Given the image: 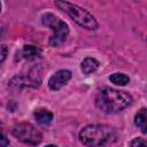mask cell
I'll use <instances>...</instances> for the list:
<instances>
[{
	"label": "cell",
	"instance_id": "cell-1",
	"mask_svg": "<svg viewBox=\"0 0 147 147\" xmlns=\"http://www.w3.org/2000/svg\"><path fill=\"white\" fill-rule=\"evenodd\" d=\"M131 94L123 91H117L110 87L101 88L94 99L95 107L106 114H115L122 111L132 103Z\"/></svg>",
	"mask_w": 147,
	"mask_h": 147
},
{
	"label": "cell",
	"instance_id": "cell-2",
	"mask_svg": "<svg viewBox=\"0 0 147 147\" xmlns=\"http://www.w3.org/2000/svg\"><path fill=\"white\" fill-rule=\"evenodd\" d=\"M115 138V129L106 124L86 125L79 132V140L86 147H103L113 142Z\"/></svg>",
	"mask_w": 147,
	"mask_h": 147
},
{
	"label": "cell",
	"instance_id": "cell-3",
	"mask_svg": "<svg viewBox=\"0 0 147 147\" xmlns=\"http://www.w3.org/2000/svg\"><path fill=\"white\" fill-rule=\"evenodd\" d=\"M54 3L59 9L64 11L79 26L86 30H96L99 28V23L95 20V17L90 11L82 8L80 6L64 0H57Z\"/></svg>",
	"mask_w": 147,
	"mask_h": 147
},
{
	"label": "cell",
	"instance_id": "cell-4",
	"mask_svg": "<svg viewBox=\"0 0 147 147\" xmlns=\"http://www.w3.org/2000/svg\"><path fill=\"white\" fill-rule=\"evenodd\" d=\"M41 23L52 30L49 37V45L52 47H59L67 40L69 36V26L63 20L53 13H46L41 16Z\"/></svg>",
	"mask_w": 147,
	"mask_h": 147
},
{
	"label": "cell",
	"instance_id": "cell-5",
	"mask_svg": "<svg viewBox=\"0 0 147 147\" xmlns=\"http://www.w3.org/2000/svg\"><path fill=\"white\" fill-rule=\"evenodd\" d=\"M13 136L21 142L29 146H37L42 141L41 132L28 122H21L13 126Z\"/></svg>",
	"mask_w": 147,
	"mask_h": 147
},
{
	"label": "cell",
	"instance_id": "cell-6",
	"mask_svg": "<svg viewBox=\"0 0 147 147\" xmlns=\"http://www.w3.org/2000/svg\"><path fill=\"white\" fill-rule=\"evenodd\" d=\"M41 83V77L39 74L38 68H33L31 69L28 74L25 75H16L14 76L10 80L8 86L10 88H15V90H22V88H38L40 86Z\"/></svg>",
	"mask_w": 147,
	"mask_h": 147
},
{
	"label": "cell",
	"instance_id": "cell-7",
	"mask_svg": "<svg viewBox=\"0 0 147 147\" xmlns=\"http://www.w3.org/2000/svg\"><path fill=\"white\" fill-rule=\"evenodd\" d=\"M71 77H72V74H71L70 70L60 69V70H57L55 74H53L49 77V79H48V87L52 91H59L64 85H67V83L71 79Z\"/></svg>",
	"mask_w": 147,
	"mask_h": 147
},
{
	"label": "cell",
	"instance_id": "cell-8",
	"mask_svg": "<svg viewBox=\"0 0 147 147\" xmlns=\"http://www.w3.org/2000/svg\"><path fill=\"white\" fill-rule=\"evenodd\" d=\"M41 56V49L34 45H24L23 48H21L15 56V60H33Z\"/></svg>",
	"mask_w": 147,
	"mask_h": 147
},
{
	"label": "cell",
	"instance_id": "cell-9",
	"mask_svg": "<svg viewBox=\"0 0 147 147\" xmlns=\"http://www.w3.org/2000/svg\"><path fill=\"white\" fill-rule=\"evenodd\" d=\"M33 117L39 125H48L53 121V113L46 108H38L33 113Z\"/></svg>",
	"mask_w": 147,
	"mask_h": 147
},
{
	"label": "cell",
	"instance_id": "cell-10",
	"mask_svg": "<svg viewBox=\"0 0 147 147\" xmlns=\"http://www.w3.org/2000/svg\"><path fill=\"white\" fill-rule=\"evenodd\" d=\"M134 124L144 134H147V108H141L136 113Z\"/></svg>",
	"mask_w": 147,
	"mask_h": 147
},
{
	"label": "cell",
	"instance_id": "cell-11",
	"mask_svg": "<svg viewBox=\"0 0 147 147\" xmlns=\"http://www.w3.org/2000/svg\"><path fill=\"white\" fill-rule=\"evenodd\" d=\"M100 67V62L94 57H85L80 63V70L85 75H90L95 72Z\"/></svg>",
	"mask_w": 147,
	"mask_h": 147
},
{
	"label": "cell",
	"instance_id": "cell-12",
	"mask_svg": "<svg viewBox=\"0 0 147 147\" xmlns=\"http://www.w3.org/2000/svg\"><path fill=\"white\" fill-rule=\"evenodd\" d=\"M109 80L117 86H125L130 82V78L123 72H114L109 76Z\"/></svg>",
	"mask_w": 147,
	"mask_h": 147
},
{
	"label": "cell",
	"instance_id": "cell-13",
	"mask_svg": "<svg viewBox=\"0 0 147 147\" xmlns=\"http://www.w3.org/2000/svg\"><path fill=\"white\" fill-rule=\"evenodd\" d=\"M130 147H147V140L140 137H137L130 141Z\"/></svg>",
	"mask_w": 147,
	"mask_h": 147
},
{
	"label": "cell",
	"instance_id": "cell-14",
	"mask_svg": "<svg viewBox=\"0 0 147 147\" xmlns=\"http://www.w3.org/2000/svg\"><path fill=\"white\" fill-rule=\"evenodd\" d=\"M8 145H9V140L7 139L6 134L2 132L1 133V147H7Z\"/></svg>",
	"mask_w": 147,
	"mask_h": 147
},
{
	"label": "cell",
	"instance_id": "cell-15",
	"mask_svg": "<svg viewBox=\"0 0 147 147\" xmlns=\"http://www.w3.org/2000/svg\"><path fill=\"white\" fill-rule=\"evenodd\" d=\"M6 56H7V47L6 45H1V62L5 61Z\"/></svg>",
	"mask_w": 147,
	"mask_h": 147
},
{
	"label": "cell",
	"instance_id": "cell-16",
	"mask_svg": "<svg viewBox=\"0 0 147 147\" xmlns=\"http://www.w3.org/2000/svg\"><path fill=\"white\" fill-rule=\"evenodd\" d=\"M46 147H57V146L56 145H47Z\"/></svg>",
	"mask_w": 147,
	"mask_h": 147
}]
</instances>
